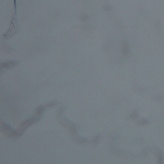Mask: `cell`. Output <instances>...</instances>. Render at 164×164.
I'll return each mask as SVG.
<instances>
[{
  "label": "cell",
  "mask_w": 164,
  "mask_h": 164,
  "mask_svg": "<svg viewBox=\"0 0 164 164\" xmlns=\"http://www.w3.org/2000/svg\"><path fill=\"white\" fill-rule=\"evenodd\" d=\"M100 140H101V136L100 135H98V136H96L94 139L92 140V142H91L92 143V144L94 145V146H97L100 141Z\"/></svg>",
  "instance_id": "9c48e42d"
},
{
  "label": "cell",
  "mask_w": 164,
  "mask_h": 164,
  "mask_svg": "<svg viewBox=\"0 0 164 164\" xmlns=\"http://www.w3.org/2000/svg\"><path fill=\"white\" fill-rule=\"evenodd\" d=\"M18 65V62L16 61H8L6 62H3L1 64V68L9 70L14 68Z\"/></svg>",
  "instance_id": "277c9868"
},
{
  "label": "cell",
  "mask_w": 164,
  "mask_h": 164,
  "mask_svg": "<svg viewBox=\"0 0 164 164\" xmlns=\"http://www.w3.org/2000/svg\"><path fill=\"white\" fill-rule=\"evenodd\" d=\"M40 118L39 116H34L32 117V118L26 119L24 121H23L21 124H20L18 128V131L19 133L21 134H23L24 132L27 130V128H28L31 125L34 124L38 122L40 120Z\"/></svg>",
  "instance_id": "3957f363"
},
{
  "label": "cell",
  "mask_w": 164,
  "mask_h": 164,
  "mask_svg": "<svg viewBox=\"0 0 164 164\" xmlns=\"http://www.w3.org/2000/svg\"><path fill=\"white\" fill-rule=\"evenodd\" d=\"M74 140L75 142L80 143V144H83V143H86L87 141L86 138H85V137H81V136H75Z\"/></svg>",
  "instance_id": "ba28073f"
},
{
  "label": "cell",
  "mask_w": 164,
  "mask_h": 164,
  "mask_svg": "<svg viewBox=\"0 0 164 164\" xmlns=\"http://www.w3.org/2000/svg\"><path fill=\"white\" fill-rule=\"evenodd\" d=\"M148 152H149V150H148V149H146L145 148L144 150L143 151L142 154L143 155V156H146V155H147L148 153Z\"/></svg>",
  "instance_id": "4fadbf2b"
},
{
  "label": "cell",
  "mask_w": 164,
  "mask_h": 164,
  "mask_svg": "<svg viewBox=\"0 0 164 164\" xmlns=\"http://www.w3.org/2000/svg\"><path fill=\"white\" fill-rule=\"evenodd\" d=\"M138 124L140 125H142V126H144V125H147L148 123H149V122L147 119H142V120H140V121H138Z\"/></svg>",
  "instance_id": "30bf717a"
},
{
  "label": "cell",
  "mask_w": 164,
  "mask_h": 164,
  "mask_svg": "<svg viewBox=\"0 0 164 164\" xmlns=\"http://www.w3.org/2000/svg\"><path fill=\"white\" fill-rule=\"evenodd\" d=\"M46 109V107L45 105H40L38 106L34 111V114L36 116L40 117L43 114V113L44 112V111Z\"/></svg>",
  "instance_id": "5b68a950"
},
{
  "label": "cell",
  "mask_w": 164,
  "mask_h": 164,
  "mask_svg": "<svg viewBox=\"0 0 164 164\" xmlns=\"http://www.w3.org/2000/svg\"><path fill=\"white\" fill-rule=\"evenodd\" d=\"M58 122L60 124L62 125L63 126L67 128V129L71 132L73 136H76L77 134V129L76 125L74 122H72L69 119L64 116L62 115L58 116Z\"/></svg>",
  "instance_id": "7a4b0ae2"
},
{
  "label": "cell",
  "mask_w": 164,
  "mask_h": 164,
  "mask_svg": "<svg viewBox=\"0 0 164 164\" xmlns=\"http://www.w3.org/2000/svg\"><path fill=\"white\" fill-rule=\"evenodd\" d=\"M56 105V103L55 102H50L49 103H47L45 104L46 107L47 108H51V107H54Z\"/></svg>",
  "instance_id": "8fae6325"
},
{
  "label": "cell",
  "mask_w": 164,
  "mask_h": 164,
  "mask_svg": "<svg viewBox=\"0 0 164 164\" xmlns=\"http://www.w3.org/2000/svg\"><path fill=\"white\" fill-rule=\"evenodd\" d=\"M153 152L158 157V163L162 164L164 160H163V155L162 153V152H161L159 149L154 148L153 149Z\"/></svg>",
  "instance_id": "8992f818"
},
{
  "label": "cell",
  "mask_w": 164,
  "mask_h": 164,
  "mask_svg": "<svg viewBox=\"0 0 164 164\" xmlns=\"http://www.w3.org/2000/svg\"><path fill=\"white\" fill-rule=\"evenodd\" d=\"M122 52L123 54L125 56H129L130 54V47L128 43L127 42H125L123 44L122 48Z\"/></svg>",
  "instance_id": "52a82bcc"
},
{
  "label": "cell",
  "mask_w": 164,
  "mask_h": 164,
  "mask_svg": "<svg viewBox=\"0 0 164 164\" xmlns=\"http://www.w3.org/2000/svg\"><path fill=\"white\" fill-rule=\"evenodd\" d=\"M1 131L6 137L11 140L18 139L22 135L18 131L14 130L10 125L2 121L1 122Z\"/></svg>",
  "instance_id": "6da1fadb"
},
{
  "label": "cell",
  "mask_w": 164,
  "mask_h": 164,
  "mask_svg": "<svg viewBox=\"0 0 164 164\" xmlns=\"http://www.w3.org/2000/svg\"><path fill=\"white\" fill-rule=\"evenodd\" d=\"M138 112H137V111L136 110H134V112L131 114V116H130V118L131 119H136L137 116H138Z\"/></svg>",
  "instance_id": "7c38bea8"
}]
</instances>
